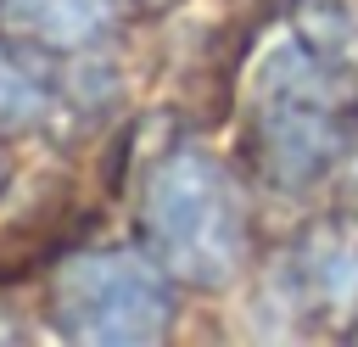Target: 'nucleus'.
I'll list each match as a JSON object with an SVG mask.
<instances>
[{"label": "nucleus", "mask_w": 358, "mask_h": 347, "mask_svg": "<svg viewBox=\"0 0 358 347\" xmlns=\"http://www.w3.org/2000/svg\"><path fill=\"white\" fill-rule=\"evenodd\" d=\"M358 112L352 22L341 0L296 6L291 28L263 50L252 90L257 162L280 190H302L336 168Z\"/></svg>", "instance_id": "1"}, {"label": "nucleus", "mask_w": 358, "mask_h": 347, "mask_svg": "<svg viewBox=\"0 0 358 347\" xmlns=\"http://www.w3.org/2000/svg\"><path fill=\"white\" fill-rule=\"evenodd\" d=\"M145 235L168 274L229 285L246 263V201L213 157L173 151L145 185Z\"/></svg>", "instance_id": "2"}, {"label": "nucleus", "mask_w": 358, "mask_h": 347, "mask_svg": "<svg viewBox=\"0 0 358 347\" xmlns=\"http://www.w3.org/2000/svg\"><path fill=\"white\" fill-rule=\"evenodd\" d=\"M50 308L73 341H157L173 319V291L145 257L95 252L56 274Z\"/></svg>", "instance_id": "3"}, {"label": "nucleus", "mask_w": 358, "mask_h": 347, "mask_svg": "<svg viewBox=\"0 0 358 347\" xmlns=\"http://www.w3.org/2000/svg\"><path fill=\"white\" fill-rule=\"evenodd\" d=\"M285 313L308 325H352L358 319V235L319 229L285 257Z\"/></svg>", "instance_id": "4"}, {"label": "nucleus", "mask_w": 358, "mask_h": 347, "mask_svg": "<svg viewBox=\"0 0 358 347\" xmlns=\"http://www.w3.org/2000/svg\"><path fill=\"white\" fill-rule=\"evenodd\" d=\"M17 17L50 45H84L106 28V0H17Z\"/></svg>", "instance_id": "5"}, {"label": "nucleus", "mask_w": 358, "mask_h": 347, "mask_svg": "<svg viewBox=\"0 0 358 347\" xmlns=\"http://www.w3.org/2000/svg\"><path fill=\"white\" fill-rule=\"evenodd\" d=\"M39 101H45V95H39V84H34V78H28L6 50H0V123H22V118H34V112H39Z\"/></svg>", "instance_id": "6"}, {"label": "nucleus", "mask_w": 358, "mask_h": 347, "mask_svg": "<svg viewBox=\"0 0 358 347\" xmlns=\"http://www.w3.org/2000/svg\"><path fill=\"white\" fill-rule=\"evenodd\" d=\"M134 6H145V11H162V6H168V0H134Z\"/></svg>", "instance_id": "7"}]
</instances>
